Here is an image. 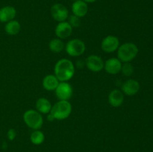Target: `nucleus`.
<instances>
[{
	"label": "nucleus",
	"instance_id": "obj_22",
	"mask_svg": "<svg viewBox=\"0 0 153 152\" xmlns=\"http://www.w3.org/2000/svg\"><path fill=\"white\" fill-rule=\"evenodd\" d=\"M81 18L78 17V16H75V15L72 14L70 16H69L68 17V21L67 22L70 23V25H71L73 28H79L81 25Z\"/></svg>",
	"mask_w": 153,
	"mask_h": 152
},
{
	"label": "nucleus",
	"instance_id": "obj_13",
	"mask_svg": "<svg viewBox=\"0 0 153 152\" xmlns=\"http://www.w3.org/2000/svg\"><path fill=\"white\" fill-rule=\"evenodd\" d=\"M71 10L73 15L79 18H82L88 13V4L83 0H77L73 1Z\"/></svg>",
	"mask_w": 153,
	"mask_h": 152
},
{
	"label": "nucleus",
	"instance_id": "obj_16",
	"mask_svg": "<svg viewBox=\"0 0 153 152\" xmlns=\"http://www.w3.org/2000/svg\"><path fill=\"white\" fill-rule=\"evenodd\" d=\"M36 110L41 114H48L52 110V103L46 98L42 97L38 98L35 104Z\"/></svg>",
	"mask_w": 153,
	"mask_h": 152
},
{
	"label": "nucleus",
	"instance_id": "obj_10",
	"mask_svg": "<svg viewBox=\"0 0 153 152\" xmlns=\"http://www.w3.org/2000/svg\"><path fill=\"white\" fill-rule=\"evenodd\" d=\"M140 88V85L137 80L134 79H128L123 83L121 91L127 96H133L139 92Z\"/></svg>",
	"mask_w": 153,
	"mask_h": 152
},
{
	"label": "nucleus",
	"instance_id": "obj_11",
	"mask_svg": "<svg viewBox=\"0 0 153 152\" xmlns=\"http://www.w3.org/2000/svg\"><path fill=\"white\" fill-rule=\"evenodd\" d=\"M73 29V27L67 21L58 22L55 29V35L58 38L61 39V40L67 39L71 36Z\"/></svg>",
	"mask_w": 153,
	"mask_h": 152
},
{
	"label": "nucleus",
	"instance_id": "obj_7",
	"mask_svg": "<svg viewBox=\"0 0 153 152\" xmlns=\"http://www.w3.org/2000/svg\"><path fill=\"white\" fill-rule=\"evenodd\" d=\"M120 46L119 38L116 36L108 35L101 42V49L105 53H113L117 51Z\"/></svg>",
	"mask_w": 153,
	"mask_h": 152
},
{
	"label": "nucleus",
	"instance_id": "obj_12",
	"mask_svg": "<svg viewBox=\"0 0 153 152\" xmlns=\"http://www.w3.org/2000/svg\"><path fill=\"white\" fill-rule=\"evenodd\" d=\"M122 62L117 58H111L104 63V69L110 75H117L121 72Z\"/></svg>",
	"mask_w": 153,
	"mask_h": 152
},
{
	"label": "nucleus",
	"instance_id": "obj_6",
	"mask_svg": "<svg viewBox=\"0 0 153 152\" xmlns=\"http://www.w3.org/2000/svg\"><path fill=\"white\" fill-rule=\"evenodd\" d=\"M50 13L52 17L58 22H64L68 19L69 16H70L68 9L67 8L66 6L61 3L54 4L51 7Z\"/></svg>",
	"mask_w": 153,
	"mask_h": 152
},
{
	"label": "nucleus",
	"instance_id": "obj_5",
	"mask_svg": "<svg viewBox=\"0 0 153 152\" xmlns=\"http://www.w3.org/2000/svg\"><path fill=\"white\" fill-rule=\"evenodd\" d=\"M64 49L69 56L79 57L85 53L86 50V46L82 40L75 38L67 42Z\"/></svg>",
	"mask_w": 153,
	"mask_h": 152
},
{
	"label": "nucleus",
	"instance_id": "obj_19",
	"mask_svg": "<svg viewBox=\"0 0 153 152\" xmlns=\"http://www.w3.org/2000/svg\"><path fill=\"white\" fill-rule=\"evenodd\" d=\"M49 48L53 53H60L65 49V44L61 39L54 38L49 42Z\"/></svg>",
	"mask_w": 153,
	"mask_h": 152
},
{
	"label": "nucleus",
	"instance_id": "obj_18",
	"mask_svg": "<svg viewBox=\"0 0 153 152\" xmlns=\"http://www.w3.org/2000/svg\"><path fill=\"white\" fill-rule=\"evenodd\" d=\"M21 30V25L17 20L13 19L6 22L4 25V31L6 34L10 36H14L19 34Z\"/></svg>",
	"mask_w": 153,
	"mask_h": 152
},
{
	"label": "nucleus",
	"instance_id": "obj_23",
	"mask_svg": "<svg viewBox=\"0 0 153 152\" xmlns=\"http://www.w3.org/2000/svg\"><path fill=\"white\" fill-rule=\"evenodd\" d=\"M16 137V131L13 128H10L7 132V138L10 141H13Z\"/></svg>",
	"mask_w": 153,
	"mask_h": 152
},
{
	"label": "nucleus",
	"instance_id": "obj_1",
	"mask_svg": "<svg viewBox=\"0 0 153 152\" xmlns=\"http://www.w3.org/2000/svg\"><path fill=\"white\" fill-rule=\"evenodd\" d=\"M75 66L70 60L63 58L58 61L54 67V73L60 82H67L75 75Z\"/></svg>",
	"mask_w": 153,
	"mask_h": 152
},
{
	"label": "nucleus",
	"instance_id": "obj_2",
	"mask_svg": "<svg viewBox=\"0 0 153 152\" xmlns=\"http://www.w3.org/2000/svg\"><path fill=\"white\" fill-rule=\"evenodd\" d=\"M117 58L122 63H130L137 57L139 49L133 43H125L120 45L117 49Z\"/></svg>",
	"mask_w": 153,
	"mask_h": 152
},
{
	"label": "nucleus",
	"instance_id": "obj_4",
	"mask_svg": "<svg viewBox=\"0 0 153 152\" xmlns=\"http://www.w3.org/2000/svg\"><path fill=\"white\" fill-rule=\"evenodd\" d=\"M22 119L25 125L34 131L40 130L43 125V118L42 114L33 109L26 110L23 113Z\"/></svg>",
	"mask_w": 153,
	"mask_h": 152
},
{
	"label": "nucleus",
	"instance_id": "obj_3",
	"mask_svg": "<svg viewBox=\"0 0 153 152\" xmlns=\"http://www.w3.org/2000/svg\"><path fill=\"white\" fill-rule=\"evenodd\" d=\"M73 107L69 101L59 100L58 102L52 105L50 113L53 115L55 120H65L71 115Z\"/></svg>",
	"mask_w": 153,
	"mask_h": 152
},
{
	"label": "nucleus",
	"instance_id": "obj_26",
	"mask_svg": "<svg viewBox=\"0 0 153 152\" xmlns=\"http://www.w3.org/2000/svg\"><path fill=\"white\" fill-rule=\"evenodd\" d=\"M72 1H77V0H72Z\"/></svg>",
	"mask_w": 153,
	"mask_h": 152
},
{
	"label": "nucleus",
	"instance_id": "obj_9",
	"mask_svg": "<svg viewBox=\"0 0 153 152\" xmlns=\"http://www.w3.org/2000/svg\"><path fill=\"white\" fill-rule=\"evenodd\" d=\"M85 66L90 71L93 72H99L104 69V61L102 58L97 55H91L86 58Z\"/></svg>",
	"mask_w": 153,
	"mask_h": 152
},
{
	"label": "nucleus",
	"instance_id": "obj_24",
	"mask_svg": "<svg viewBox=\"0 0 153 152\" xmlns=\"http://www.w3.org/2000/svg\"><path fill=\"white\" fill-rule=\"evenodd\" d=\"M47 120L49 121V122H52V121H55V118H54L53 115L51 113H48L47 114Z\"/></svg>",
	"mask_w": 153,
	"mask_h": 152
},
{
	"label": "nucleus",
	"instance_id": "obj_21",
	"mask_svg": "<svg viewBox=\"0 0 153 152\" xmlns=\"http://www.w3.org/2000/svg\"><path fill=\"white\" fill-rule=\"evenodd\" d=\"M121 72L125 76H131L134 73V66L130 63H124L122 65Z\"/></svg>",
	"mask_w": 153,
	"mask_h": 152
},
{
	"label": "nucleus",
	"instance_id": "obj_14",
	"mask_svg": "<svg viewBox=\"0 0 153 152\" xmlns=\"http://www.w3.org/2000/svg\"><path fill=\"white\" fill-rule=\"evenodd\" d=\"M124 94L121 90L114 89L108 95V102L113 107H120L124 102Z\"/></svg>",
	"mask_w": 153,
	"mask_h": 152
},
{
	"label": "nucleus",
	"instance_id": "obj_17",
	"mask_svg": "<svg viewBox=\"0 0 153 152\" xmlns=\"http://www.w3.org/2000/svg\"><path fill=\"white\" fill-rule=\"evenodd\" d=\"M59 80L55 75L49 74L45 76L43 79V87L47 91H55L59 83Z\"/></svg>",
	"mask_w": 153,
	"mask_h": 152
},
{
	"label": "nucleus",
	"instance_id": "obj_20",
	"mask_svg": "<svg viewBox=\"0 0 153 152\" xmlns=\"http://www.w3.org/2000/svg\"><path fill=\"white\" fill-rule=\"evenodd\" d=\"M30 140L33 145H40L45 141V135L40 130H34L30 135Z\"/></svg>",
	"mask_w": 153,
	"mask_h": 152
},
{
	"label": "nucleus",
	"instance_id": "obj_8",
	"mask_svg": "<svg viewBox=\"0 0 153 152\" xmlns=\"http://www.w3.org/2000/svg\"><path fill=\"white\" fill-rule=\"evenodd\" d=\"M55 92L56 97L59 100L69 101L72 98L73 89L68 82H59Z\"/></svg>",
	"mask_w": 153,
	"mask_h": 152
},
{
	"label": "nucleus",
	"instance_id": "obj_15",
	"mask_svg": "<svg viewBox=\"0 0 153 152\" xmlns=\"http://www.w3.org/2000/svg\"><path fill=\"white\" fill-rule=\"evenodd\" d=\"M16 16V10L14 7L10 5L4 6L0 8V22H6L14 19Z\"/></svg>",
	"mask_w": 153,
	"mask_h": 152
},
{
	"label": "nucleus",
	"instance_id": "obj_25",
	"mask_svg": "<svg viewBox=\"0 0 153 152\" xmlns=\"http://www.w3.org/2000/svg\"><path fill=\"white\" fill-rule=\"evenodd\" d=\"M84 1H85V2H87L88 4V3H93V2H95V1H97V0H83Z\"/></svg>",
	"mask_w": 153,
	"mask_h": 152
}]
</instances>
